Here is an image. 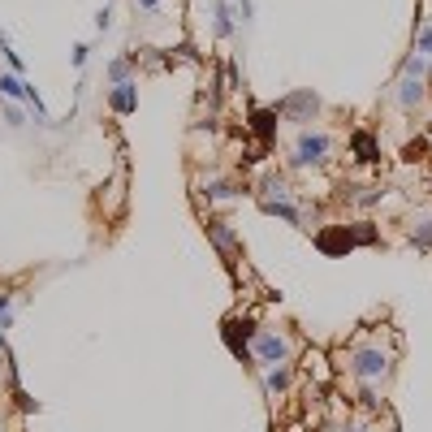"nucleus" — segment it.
<instances>
[{"label": "nucleus", "mask_w": 432, "mask_h": 432, "mask_svg": "<svg viewBox=\"0 0 432 432\" xmlns=\"http://www.w3.org/2000/svg\"><path fill=\"white\" fill-rule=\"evenodd\" d=\"M286 355H290L286 338H277V333H255V359H259V363H281Z\"/></svg>", "instance_id": "obj_2"}, {"label": "nucleus", "mask_w": 432, "mask_h": 432, "mask_svg": "<svg viewBox=\"0 0 432 432\" xmlns=\"http://www.w3.org/2000/svg\"><path fill=\"white\" fill-rule=\"evenodd\" d=\"M315 247H320L324 255H346V251L355 247V230H350V225H329V230L315 234Z\"/></svg>", "instance_id": "obj_1"}, {"label": "nucleus", "mask_w": 432, "mask_h": 432, "mask_svg": "<svg viewBox=\"0 0 432 432\" xmlns=\"http://www.w3.org/2000/svg\"><path fill=\"white\" fill-rule=\"evenodd\" d=\"M264 212H273V216H281V221H290V225H298V212L286 203V199H264Z\"/></svg>", "instance_id": "obj_10"}, {"label": "nucleus", "mask_w": 432, "mask_h": 432, "mask_svg": "<svg viewBox=\"0 0 432 432\" xmlns=\"http://www.w3.org/2000/svg\"><path fill=\"white\" fill-rule=\"evenodd\" d=\"M411 242H415L419 251H432V221H423V225L411 234Z\"/></svg>", "instance_id": "obj_14"}, {"label": "nucleus", "mask_w": 432, "mask_h": 432, "mask_svg": "<svg viewBox=\"0 0 432 432\" xmlns=\"http://www.w3.org/2000/svg\"><path fill=\"white\" fill-rule=\"evenodd\" d=\"M5 122H9V126H26V117L18 113V108H9V113H5Z\"/></svg>", "instance_id": "obj_20"}, {"label": "nucleus", "mask_w": 432, "mask_h": 432, "mask_svg": "<svg viewBox=\"0 0 432 432\" xmlns=\"http://www.w3.org/2000/svg\"><path fill=\"white\" fill-rule=\"evenodd\" d=\"M0 91H5V95H14V99H18V95H26V82H22L18 74H5V78H0Z\"/></svg>", "instance_id": "obj_13"}, {"label": "nucleus", "mask_w": 432, "mask_h": 432, "mask_svg": "<svg viewBox=\"0 0 432 432\" xmlns=\"http://www.w3.org/2000/svg\"><path fill=\"white\" fill-rule=\"evenodd\" d=\"M108 74H113V82H130V61H113Z\"/></svg>", "instance_id": "obj_16"}, {"label": "nucleus", "mask_w": 432, "mask_h": 432, "mask_svg": "<svg viewBox=\"0 0 432 432\" xmlns=\"http://www.w3.org/2000/svg\"><path fill=\"white\" fill-rule=\"evenodd\" d=\"M230 31H234V9L221 0V5H216V35H230Z\"/></svg>", "instance_id": "obj_12"}, {"label": "nucleus", "mask_w": 432, "mask_h": 432, "mask_svg": "<svg viewBox=\"0 0 432 432\" xmlns=\"http://www.w3.org/2000/svg\"><path fill=\"white\" fill-rule=\"evenodd\" d=\"M290 385V372L286 367H273V372H268V389H273V394H281Z\"/></svg>", "instance_id": "obj_15"}, {"label": "nucleus", "mask_w": 432, "mask_h": 432, "mask_svg": "<svg viewBox=\"0 0 432 432\" xmlns=\"http://www.w3.org/2000/svg\"><path fill=\"white\" fill-rule=\"evenodd\" d=\"M389 359L381 350H359L355 355V376H363V381H376V376H385Z\"/></svg>", "instance_id": "obj_4"}, {"label": "nucleus", "mask_w": 432, "mask_h": 432, "mask_svg": "<svg viewBox=\"0 0 432 432\" xmlns=\"http://www.w3.org/2000/svg\"><path fill=\"white\" fill-rule=\"evenodd\" d=\"M251 130L268 143L277 134V108H251Z\"/></svg>", "instance_id": "obj_6"}, {"label": "nucleus", "mask_w": 432, "mask_h": 432, "mask_svg": "<svg viewBox=\"0 0 432 432\" xmlns=\"http://www.w3.org/2000/svg\"><path fill=\"white\" fill-rule=\"evenodd\" d=\"M315 108H320V99H315L311 91H294L290 99H281V104H277V113H290V117H298V122H311Z\"/></svg>", "instance_id": "obj_3"}, {"label": "nucleus", "mask_w": 432, "mask_h": 432, "mask_svg": "<svg viewBox=\"0 0 432 432\" xmlns=\"http://www.w3.org/2000/svg\"><path fill=\"white\" fill-rule=\"evenodd\" d=\"M423 151H428V139H415V143H406V147H402V156H406V160H419Z\"/></svg>", "instance_id": "obj_18"}, {"label": "nucleus", "mask_w": 432, "mask_h": 432, "mask_svg": "<svg viewBox=\"0 0 432 432\" xmlns=\"http://www.w3.org/2000/svg\"><path fill=\"white\" fill-rule=\"evenodd\" d=\"M324 151H329V139L324 134H303L298 139V165H320Z\"/></svg>", "instance_id": "obj_5"}, {"label": "nucleus", "mask_w": 432, "mask_h": 432, "mask_svg": "<svg viewBox=\"0 0 432 432\" xmlns=\"http://www.w3.org/2000/svg\"><path fill=\"white\" fill-rule=\"evenodd\" d=\"M419 52H432V26L419 31Z\"/></svg>", "instance_id": "obj_19"}, {"label": "nucleus", "mask_w": 432, "mask_h": 432, "mask_svg": "<svg viewBox=\"0 0 432 432\" xmlns=\"http://www.w3.org/2000/svg\"><path fill=\"white\" fill-rule=\"evenodd\" d=\"M419 99H423V82L419 78H406L402 82V108H415Z\"/></svg>", "instance_id": "obj_11"}, {"label": "nucleus", "mask_w": 432, "mask_h": 432, "mask_svg": "<svg viewBox=\"0 0 432 432\" xmlns=\"http://www.w3.org/2000/svg\"><path fill=\"white\" fill-rule=\"evenodd\" d=\"M134 5H143V9H156V5H160V0H134Z\"/></svg>", "instance_id": "obj_21"}, {"label": "nucleus", "mask_w": 432, "mask_h": 432, "mask_svg": "<svg viewBox=\"0 0 432 432\" xmlns=\"http://www.w3.org/2000/svg\"><path fill=\"white\" fill-rule=\"evenodd\" d=\"M207 234H212V242H216V247H225V251H234V247H238V238L225 230V221H207Z\"/></svg>", "instance_id": "obj_9"}, {"label": "nucleus", "mask_w": 432, "mask_h": 432, "mask_svg": "<svg viewBox=\"0 0 432 432\" xmlns=\"http://www.w3.org/2000/svg\"><path fill=\"white\" fill-rule=\"evenodd\" d=\"M108 99H113L117 113H134V108H139V91H134V82H117Z\"/></svg>", "instance_id": "obj_7"}, {"label": "nucleus", "mask_w": 432, "mask_h": 432, "mask_svg": "<svg viewBox=\"0 0 432 432\" xmlns=\"http://www.w3.org/2000/svg\"><path fill=\"white\" fill-rule=\"evenodd\" d=\"M402 70H406V78H423V74H428V65H423V57H411V61H406Z\"/></svg>", "instance_id": "obj_17"}, {"label": "nucleus", "mask_w": 432, "mask_h": 432, "mask_svg": "<svg viewBox=\"0 0 432 432\" xmlns=\"http://www.w3.org/2000/svg\"><path fill=\"white\" fill-rule=\"evenodd\" d=\"M350 147L359 151V160H367V165H372V160H381V151H376V139H372L367 130H355V139H350Z\"/></svg>", "instance_id": "obj_8"}]
</instances>
